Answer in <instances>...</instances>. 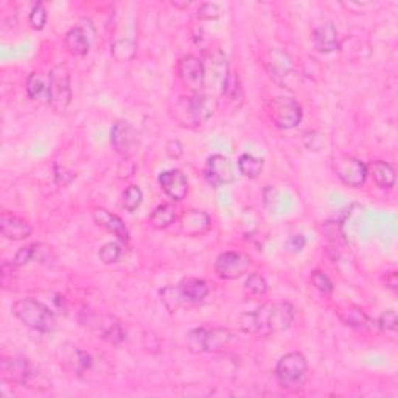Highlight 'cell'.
<instances>
[{
    "label": "cell",
    "mask_w": 398,
    "mask_h": 398,
    "mask_svg": "<svg viewBox=\"0 0 398 398\" xmlns=\"http://www.w3.org/2000/svg\"><path fill=\"white\" fill-rule=\"evenodd\" d=\"M296 310L289 302H277L271 306H262L255 311L240 316L238 326L241 331L250 335H271L285 331L294 322Z\"/></svg>",
    "instance_id": "obj_1"
},
{
    "label": "cell",
    "mask_w": 398,
    "mask_h": 398,
    "mask_svg": "<svg viewBox=\"0 0 398 398\" xmlns=\"http://www.w3.org/2000/svg\"><path fill=\"white\" fill-rule=\"evenodd\" d=\"M215 99L212 95L198 92L181 99L175 106V118L182 126H201L207 123L215 112Z\"/></svg>",
    "instance_id": "obj_2"
},
{
    "label": "cell",
    "mask_w": 398,
    "mask_h": 398,
    "mask_svg": "<svg viewBox=\"0 0 398 398\" xmlns=\"http://www.w3.org/2000/svg\"><path fill=\"white\" fill-rule=\"evenodd\" d=\"M13 314L23 326L39 333H50L55 330L56 321L53 311L39 300L33 297L21 299L11 306Z\"/></svg>",
    "instance_id": "obj_3"
},
{
    "label": "cell",
    "mask_w": 398,
    "mask_h": 398,
    "mask_svg": "<svg viewBox=\"0 0 398 398\" xmlns=\"http://www.w3.org/2000/svg\"><path fill=\"white\" fill-rule=\"evenodd\" d=\"M308 372V361L302 353L292 352L282 356L277 365H275V377L287 389H299L302 387Z\"/></svg>",
    "instance_id": "obj_4"
},
{
    "label": "cell",
    "mask_w": 398,
    "mask_h": 398,
    "mask_svg": "<svg viewBox=\"0 0 398 398\" xmlns=\"http://www.w3.org/2000/svg\"><path fill=\"white\" fill-rule=\"evenodd\" d=\"M204 87L209 92L224 95L229 87V67H227L226 55L215 48L207 53L204 64Z\"/></svg>",
    "instance_id": "obj_5"
},
{
    "label": "cell",
    "mask_w": 398,
    "mask_h": 398,
    "mask_svg": "<svg viewBox=\"0 0 398 398\" xmlns=\"http://www.w3.org/2000/svg\"><path fill=\"white\" fill-rule=\"evenodd\" d=\"M267 116L280 129H292L302 121V108L288 96H275L267 103Z\"/></svg>",
    "instance_id": "obj_6"
},
{
    "label": "cell",
    "mask_w": 398,
    "mask_h": 398,
    "mask_svg": "<svg viewBox=\"0 0 398 398\" xmlns=\"http://www.w3.org/2000/svg\"><path fill=\"white\" fill-rule=\"evenodd\" d=\"M48 75H50V86H48L47 100L56 112H64L72 101L69 70L60 64V66L52 69Z\"/></svg>",
    "instance_id": "obj_7"
},
{
    "label": "cell",
    "mask_w": 398,
    "mask_h": 398,
    "mask_svg": "<svg viewBox=\"0 0 398 398\" xmlns=\"http://www.w3.org/2000/svg\"><path fill=\"white\" fill-rule=\"evenodd\" d=\"M333 170L335 175L339 177V181L346 184L347 187L360 189L367 179V165L363 160L356 159L348 154H341L333 160Z\"/></svg>",
    "instance_id": "obj_8"
},
{
    "label": "cell",
    "mask_w": 398,
    "mask_h": 398,
    "mask_svg": "<svg viewBox=\"0 0 398 398\" xmlns=\"http://www.w3.org/2000/svg\"><path fill=\"white\" fill-rule=\"evenodd\" d=\"M55 356L62 369H66L70 373H75V375H83L94 364L91 355L81 350L79 347L72 343L61 344L56 348Z\"/></svg>",
    "instance_id": "obj_9"
},
{
    "label": "cell",
    "mask_w": 398,
    "mask_h": 398,
    "mask_svg": "<svg viewBox=\"0 0 398 398\" xmlns=\"http://www.w3.org/2000/svg\"><path fill=\"white\" fill-rule=\"evenodd\" d=\"M250 266V258L243 253L227 250L218 255L215 262V272L223 280H235L245 275Z\"/></svg>",
    "instance_id": "obj_10"
},
{
    "label": "cell",
    "mask_w": 398,
    "mask_h": 398,
    "mask_svg": "<svg viewBox=\"0 0 398 398\" xmlns=\"http://www.w3.org/2000/svg\"><path fill=\"white\" fill-rule=\"evenodd\" d=\"M204 177L212 189L229 185L235 181V170L229 157L223 154H214L206 162Z\"/></svg>",
    "instance_id": "obj_11"
},
{
    "label": "cell",
    "mask_w": 398,
    "mask_h": 398,
    "mask_svg": "<svg viewBox=\"0 0 398 398\" xmlns=\"http://www.w3.org/2000/svg\"><path fill=\"white\" fill-rule=\"evenodd\" d=\"M177 77L193 94L201 92L204 89V62L193 55L184 56L177 62Z\"/></svg>",
    "instance_id": "obj_12"
},
{
    "label": "cell",
    "mask_w": 398,
    "mask_h": 398,
    "mask_svg": "<svg viewBox=\"0 0 398 398\" xmlns=\"http://www.w3.org/2000/svg\"><path fill=\"white\" fill-rule=\"evenodd\" d=\"M84 326H89L92 330H95L99 333L100 338H103L104 341H108L111 344H120L123 343L125 339V331L123 327L117 318H114L111 314H94L89 313L86 321H81Z\"/></svg>",
    "instance_id": "obj_13"
},
{
    "label": "cell",
    "mask_w": 398,
    "mask_h": 398,
    "mask_svg": "<svg viewBox=\"0 0 398 398\" xmlns=\"http://www.w3.org/2000/svg\"><path fill=\"white\" fill-rule=\"evenodd\" d=\"M111 143L118 154L125 157L133 156L136 153L137 146H139V136H137L136 129L131 123H128L125 120L117 121L112 126L111 131Z\"/></svg>",
    "instance_id": "obj_14"
},
{
    "label": "cell",
    "mask_w": 398,
    "mask_h": 398,
    "mask_svg": "<svg viewBox=\"0 0 398 398\" xmlns=\"http://www.w3.org/2000/svg\"><path fill=\"white\" fill-rule=\"evenodd\" d=\"M2 378L11 385L26 386L35 378V370L26 358H4L0 361Z\"/></svg>",
    "instance_id": "obj_15"
},
{
    "label": "cell",
    "mask_w": 398,
    "mask_h": 398,
    "mask_svg": "<svg viewBox=\"0 0 398 398\" xmlns=\"http://www.w3.org/2000/svg\"><path fill=\"white\" fill-rule=\"evenodd\" d=\"M265 66L266 70L270 72L271 78L275 83L282 86H287L288 78L292 75V72H294L292 60L285 52L279 50V48L267 52V55L265 56Z\"/></svg>",
    "instance_id": "obj_16"
},
{
    "label": "cell",
    "mask_w": 398,
    "mask_h": 398,
    "mask_svg": "<svg viewBox=\"0 0 398 398\" xmlns=\"http://www.w3.org/2000/svg\"><path fill=\"white\" fill-rule=\"evenodd\" d=\"M212 219L202 210H187L179 218V229L185 237H201L210 231Z\"/></svg>",
    "instance_id": "obj_17"
},
{
    "label": "cell",
    "mask_w": 398,
    "mask_h": 398,
    "mask_svg": "<svg viewBox=\"0 0 398 398\" xmlns=\"http://www.w3.org/2000/svg\"><path fill=\"white\" fill-rule=\"evenodd\" d=\"M159 184L167 197L173 201H182L189 193V181L181 170H167L160 173Z\"/></svg>",
    "instance_id": "obj_18"
},
{
    "label": "cell",
    "mask_w": 398,
    "mask_h": 398,
    "mask_svg": "<svg viewBox=\"0 0 398 398\" xmlns=\"http://www.w3.org/2000/svg\"><path fill=\"white\" fill-rule=\"evenodd\" d=\"M94 221L99 224L103 229H106L108 232H111L112 235H116L117 240L121 243H126L129 241V231L126 224L123 223V219L120 216L111 214L109 210L106 209H95L94 210Z\"/></svg>",
    "instance_id": "obj_19"
},
{
    "label": "cell",
    "mask_w": 398,
    "mask_h": 398,
    "mask_svg": "<svg viewBox=\"0 0 398 398\" xmlns=\"http://www.w3.org/2000/svg\"><path fill=\"white\" fill-rule=\"evenodd\" d=\"M31 231L33 229H31V226L26 221V219L8 212H4L0 215V232H2L4 237L8 240H14V241L26 240L31 235Z\"/></svg>",
    "instance_id": "obj_20"
},
{
    "label": "cell",
    "mask_w": 398,
    "mask_h": 398,
    "mask_svg": "<svg viewBox=\"0 0 398 398\" xmlns=\"http://www.w3.org/2000/svg\"><path fill=\"white\" fill-rule=\"evenodd\" d=\"M313 44L316 50L321 53H333L339 50L338 30L333 22H324L322 26L314 30Z\"/></svg>",
    "instance_id": "obj_21"
},
{
    "label": "cell",
    "mask_w": 398,
    "mask_h": 398,
    "mask_svg": "<svg viewBox=\"0 0 398 398\" xmlns=\"http://www.w3.org/2000/svg\"><path fill=\"white\" fill-rule=\"evenodd\" d=\"M338 318L341 322H344L346 326L356 328V330H372L375 327L373 322L367 314H365L360 306L355 305H346L344 308H338Z\"/></svg>",
    "instance_id": "obj_22"
},
{
    "label": "cell",
    "mask_w": 398,
    "mask_h": 398,
    "mask_svg": "<svg viewBox=\"0 0 398 398\" xmlns=\"http://www.w3.org/2000/svg\"><path fill=\"white\" fill-rule=\"evenodd\" d=\"M64 44H66L67 52L72 56H77V58L86 56L91 50V38H89L86 28L83 27H73L69 30Z\"/></svg>",
    "instance_id": "obj_23"
},
{
    "label": "cell",
    "mask_w": 398,
    "mask_h": 398,
    "mask_svg": "<svg viewBox=\"0 0 398 398\" xmlns=\"http://www.w3.org/2000/svg\"><path fill=\"white\" fill-rule=\"evenodd\" d=\"M367 175L380 189H392L395 185V170L385 160H373L367 165Z\"/></svg>",
    "instance_id": "obj_24"
},
{
    "label": "cell",
    "mask_w": 398,
    "mask_h": 398,
    "mask_svg": "<svg viewBox=\"0 0 398 398\" xmlns=\"http://www.w3.org/2000/svg\"><path fill=\"white\" fill-rule=\"evenodd\" d=\"M177 287H179L181 294L187 304L201 302L210 292V287L207 285V282L201 279H185Z\"/></svg>",
    "instance_id": "obj_25"
},
{
    "label": "cell",
    "mask_w": 398,
    "mask_h": 398,
    "mask_svg": "<svg viewBox=\"0 0 398 398\" xmlns=\"http://www.w3.org/2000/svg\"><path fill=\"white\" fill-rule=\"evenodd\" d=\"M48 86H50V75L43 72H33L27 79V95L30 100H40L48 96Z\"/></svg>",
    "instance_id": "obj_26"
},
{
    "label": "cell",
    "mask_w": 398,
    "mask_h": 398,
    "mask_svg": "<svg viewBox=\"0 0 398 398\" xmlns=\"http://www.w3.org/2000/svg\"><path fill=\"white\" fill-rule=\"evenodd\" d=\"M177 210L175 204H162L153 210L150 215V224L154 229H167L172 226L177 218Z\"/></svg>",
    "instance_id": "obj_27"
},
{
    "label": "cell",
    "mask_w": 398,
    "mask_h": 398,
    "mask_svg": "<svg viewBox=\"0 0 398 398\" xmlns=\"http://www.w3.org/2000/svg\"><path fill=\"white\" fill-rule=\"evenodd\" d=\"M232 341V333L227 328H212L207 330L206 335V352L218 353L223 352Z\"/></svg>",
    "instance_id": "obj_28"
},
{
    "label": "cell",
    "mask_w": 398,
    "mask_h": 398,
    "mask_svg": "<svg viewBox=\"0 0 398 398\" xmlns=\"http://www.w3.org/2000/svg\"><path fill=\"white\" fill-rule=\"evenodd\" d=\"M238 170L243 176L249 177V179H257L263 172V159L255 157L249 153L241 154L238 159Z\"/></svg>",
    "instance_id": "obj_29"
},
{
    "label": "cell",
    "mask_w": 398,
    "mask_h": 398,
    "mask_svg": "<svg viewBox=\"0 0 398 398\" xmlns=\"http://www.w3.org/2000/svg\"><path fill=\"white\" fill-rule=\"evenodd\" d=\"M159 294H160V300L164 302L170 313L177 311L181 306L187 304L181 294L179 287H165L159 291Z\"/></svg>",
    "instance_id": "obj_30"
},
{
    "label": "cell",
    "mask_w": 398,
    "mask_h": 398,
    "mask_svg": "<svg viewBox=\"0 0 398 398\" xmlns=\"http://www.w3.org/2000/svg\"><path fill=\"white\" fill-rule=\"evenodd\" d=\"M111 53L118 62H126L136 53V43L131 39H117L111 45Z\"/></svg>",
    "instance_id": "obj_31"
},
{
    "label": "cell",
    "mask_w": 398,
    "mask_h": 398,
    "mask_svg": "<svg viewBox=\"0 0 398 398\" xmlns=\"http://www.w3.org/2000/svg\"><path fill=\"white\" fill-rule=\"evenodd\" d=\"M206 335H207V328L199 327V328H193L189 331L187 335V347L192 353H204L206 352Z\"/></svg>",
    "instance_id": "obj_32"
},
{
    "label": "cell",
    "mask_w": 398,
    "mask_h": 398,
    "mask_svg": "<svg viewBox=\"0 0 398 398\" xmlns=\"http://www.w3.org/2000/svg\"><path fill=\"white\" fill-rule=\"evenodd\" d=\"M142 201H143V193L140 190V187L129 185L123 193V207H125V210H128L129 214L136 212V210L140 207Z\"/></svg>",
    "instance_id": "obj_33"
},
{
    "label": "cell",
    "mask_w": 398,
    "mask_h": 398,
    "mask_svg": "<svg viewBox=\"0 0 398 398\" xmlns=\"http://www.w3.org/2000/svg\"><path fill=\"white\" fill-rule=\"evenodd\" d=\"M121 254H123V250H121V246L116 241H111L106 243L99 253V257L104 265H112V263H117Z\"/></svg>",
    "instance_id": "obj_34"
},
{
    "label": "cell",
    "mask_w": 398,
    "mask_h": 398,
    "mask_svg": "<svg viewBox=\"0 0 398 398\" xmlns=\"http://www.w3.org/2000/svg\"><path fill=\"white\" fill-rule=\"evenodd\" d=\"M245 287L250 292V294H254V296H265L267 292V283L258 272L249 274Z\"/></svg>",
    "instance_id": "obj_35"
},
{
    "label": "cell",
    "mask_w": 398,
    "mask_h": 398,
    "mask_svg": "<svg viewBox=\"0 0 398 398\" xmlns=\"http://www.w3.org/2000/svg\"><path fill=\"white\" fill-rule=\"evenodd\" d=\"M30 26L33 30H43L44 26H45V22H47V10H45V6L44 4H35L33 8H31V11H30Z\"/></svg>",
    "instance_id": "obj_36"
},
{
    "label": "cell",
    "mask_w": 398,
    "mask_h": 398,
    "mask_svg": "<svg viewBox=\"0 0 398 398\" xmlns=\"http://www.w3.org/2000/svg\"><path fill=\"white\" fill-rule=\"evenodd\" d=\"M311 283L316 289L322 292V294H331L333 289H335L333 282L328 279V275L319 270L311 272Z\"/></svg>",
    "instance_id": "obj_37"
},
{
    "label": "cell",
    "mask_w": 398,
    "mask_h": 398,
    "mask_svg": "<svg viewBox=\"0 0 398 398\" xmlns=\"http://www.w3.org/2000/svg\"><path fill=\"white\" fill-rule=\"evenodd\" d=\"M377 326L383 331H397L398 328V318L394 310H386L383 314L380 316Z\"/></svg>",
    "instance_id": "obj_38"
},
{
    "label": "cell",
    "mask_w": 398,
    "mask_h": 398,
    "mask_svg": "<svg viewBox=\"0 0 398 398\" xmlns=\"http://www.w3.org/2000/svg\"><path fill=\"white\" fill-rule=\"evenodd\" d=\"M197 16L201 21H215L221 16V6L218 4H202L198 8Z\"/></svg>",
    "instance_id": "obj_39"
},
{
    "label": "cell",
    "mask_w": 398,
    "mask_h": 398,
    "mask_svg": "<svg viewBox=\"0 0 398 398\" xmlns=\"http://www.w3.org/2000/svg\"><path fill=\"white\" fill-rule=\"evenodd\" d=\"M36 249H38V245H30V246H26V248H21L18 250V254H16V257H14L13 265L14 266H26V265H28L31 260L35 258Z\"/></svg>",
    "instance_id": "obj_40"
},
{
    "label": "cell",
    "mask_w": 398,
    "mask_h": 398,
    "mask_svg": "<svg viewBox=\"0 0 398 398\" xmlns=\"http://www.w3.org/2000/svg\"><path fill=\"white\" fill-rule=\"evenodd\" d=\"M263 202L267 209H275L279 204V192L274 187L267 185L263 192Z\"/></svg>",
    "instance_id": "obj_41"
},
{
    "label": "cell",
    "mask_w": 398,
    "mask_h": 398,
    "mask_svg": "<svg viewBox=\"0 0 398 398\" xmlns=\"http://www.w3.org/2000/svg\"><path fill=\"white\" fill-rule=\"evenodd\" d=\"M306 246V238L304 235H292V237L287 241V249L292 254H297Z\"/></svg>",
    "instance_id": "obj_42"
},
{
    "label": "cell",
    "mask_w": 398,
    "mask_h": 398,
    "mask_svg": "<svg viewBox=\"0 0 398 398\" xmlns=\"http://www.w3.org/2000/svg\"><path fill=\"white\" fill-rule=\"evenodd\" d=\"M182 153H184V146L179 140H170L167 143V154L172 159H179L182 156Z\"/></svg>",
    "instance_id": "obj_43"
},
{
    "label": "cell",
    "mask_w": 398,
    "mask_h": 398,
    "mask_svg": "<svg viewBox=\"0 0 398 398\" xmlns=\"http://www.w3.org/2000/svg\"><path fill=\"white\" fill-rule=\"evenodd\" d=\"M386 287L391 288L392 291H397L398 282H397V274L395 272H391V274L386 275Z\"/></svg>",
    "instance_id": "obj_44"
},
{
    "label": "cell",
    "mask_w": 398,
    "mask_h": 398,
    "mask_svg": "<svg viewBox=\"0 0 398 398\" xmlns=\"http://www.w3.org/2000/svg\"><path fill=\"white\" fill-rule=\"evenodd\" d=\"M190 4L189 2H185V4H177V2H173V6H181V8H187Z\"/></svg>",
    "instance_id": "obj_45"
}]
</instances>
